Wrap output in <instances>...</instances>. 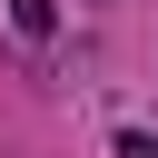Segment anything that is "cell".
Segmentation results:
<instances>
[{
	"label": "cell",
	"instance_id": "cell-1",
	"mask_svg": "<svg viewBox=\"0 0 158 158\" xmlns=\"http://www.w3.org/2000/svg\"><path fill=\"white\" fill-rule=\"evenodd\" d=\"M10 30H20V40H49V30H59V0H10Z\"/></svg>",
	"mask_w": 158,
	"mask_h": 158
},
{
	"label": "cell",
	"instance_id": "cell-2",
	"mask_svg": "<svg viewBox=\"0 0 158 158\" xmlns=\"http://www.w3.org/2000/svg\"><path fill=\"white\" fill-rule=\"evenodd\" d=\"M109 158H158V128H118V148Z\"/></svg>",
	"mask_w": 158,
	"mask_h": 158
}]
</instances>
